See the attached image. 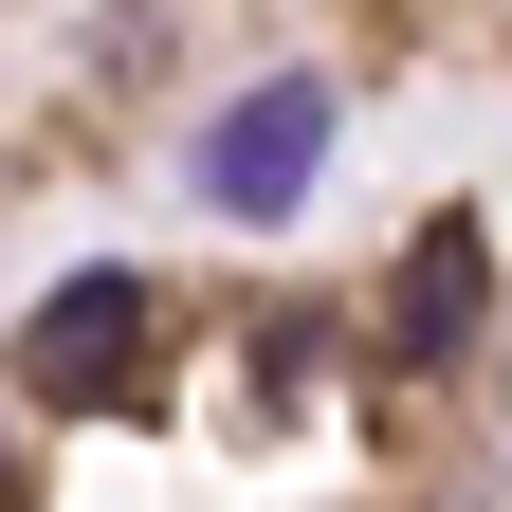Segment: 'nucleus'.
Wrapping results in <instances>:
<instances>
[{
    "instance_id": "nucleus-1",
    "label": "nucleus",
    "mask_w": 512,
    "mask_h": 512,
    "mask_svg": "<svg viewBox=\"0 0 512 512\" xmlns=\"http://www.w3.org/2000/svg\"><path fill=\"white\" fill-rule=\"evenodd\" d=\"M19 384H37V403H128V384H147V293H128V275H74L19 330Z\"/></svg>"
},
{
    "instance_id": "nucleus-2",
    "label": "nucleus",
    "mask_w": 512,
    "mask_h": 512,
    "mask_svg": "<svg viewBox=\"0 0 512 512\" xmlns=\"http://www.w3.org/2000/svg\"><path fill=\"white\" fill-rule=\"evenodd\" d=\"M311 165H330V92H311V74H275L256 110H220V147H202V183H220L238 220H275Z\"/></svg>"
},
{
    "instance_id": "nucleus-3",
    "label": "nucleus",
    "mask_w": 512,
    "mask_h": 512,
    "mask_svg": "<svg viewBox=\"0 0 512 512\" xmlns=\"http://www.w3.org/2000/svg\"><path fill=\"white\" fill-rule=\"evenodd\" d=\"M476 311H494V256H476V220H439V238H421V275H403V366H458V348H476Z\"/></svg>"
},
{
    "instance_id": "nucleus-4",
    "label": "nucleus",
    "mask_w": 512,
    "mask_h": 512,
    "mask_svg": "<svg viewBox=\"0 0 512 512\" xmlns=\"http://www.w3.org/2000/svg\"><path fill=\"white\" fill-rule=\"evenodd\" d=\"M0 476H19V458H0Z\"/></svg>"
}]
</instances>
